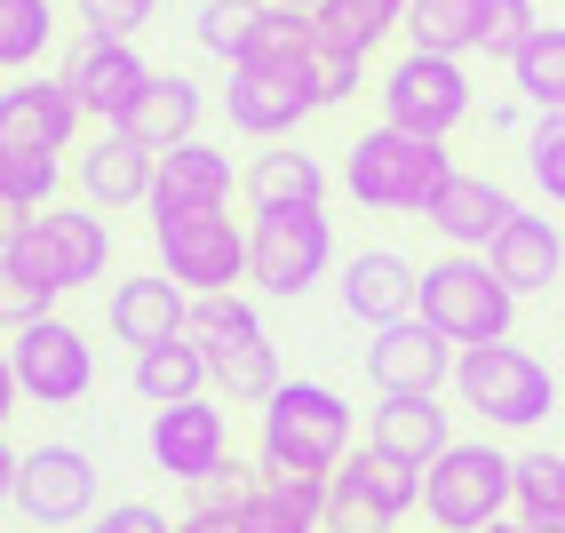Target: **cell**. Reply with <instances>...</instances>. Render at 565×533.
Listing matches in <instances>:
<instances>
[{
  "mask_svg": "<svg viewBox=\"0 0 565 533\" xmlns=\"http://www.w3.org/2000/svg\"><path fill=\"white\" fill-rule=\"evenodd\" d=\"M455 183V151L438 136H414V128H366L343 160V192L366 215H430L438 192Z\"/></svg>",
  "mask_w": 565,
  "mask_h": 533,
  "instance_id": "cell-1",
  "label": "cell"
},
{
  "mask_svg": "<svg viewBox=\"0 0 565 533\" xmlns=\"http://www.w3.org/2000/svg\"><path fill=\"white\" fill-rule=\"evenodd\" d=\"M351 462V406L327 383H279L263 398V454L255 470L279 478H334Z\"/></svg>",
  "mask_w": 565,
  "mask_h": 533,
  "instance_id": "cell-2",
  "label": "cell"
},
{
  "mask_svg": "<svg viewBox=\"0 0 565 533\" xmlns=\"http://www.w3.org/2000/svg\"><path fill=\"white\" fill-rule=\"evenodd\" d=\"M455 398L486 430H542L557 414V374L525 342H478V351L455 359Z\"/></svg>",
  "mask_w": 565,
  "mask_h": 533,
  "instance_id": "cell-3",
  "label": "cell"
},
{
  "mask_svg": "<svg viewBox=\"0 0 565 533\" xmlns=\"http://www.w3.org/2000/svg\"><path fill=\"white\" fill-rule=\"evenodd\" d=\"M423 319L455 342V351H478V342H510L518 327V287L494 271L486 255L446 247L423 263Z\"/></svg>",
  "mask_w": 565,
  "mask_h": 533,
  "instance_id": "cell-4",
  "label": "cell"
},
{
  "mask_svg": "<svg viewBox=\"0 0 565 533\" xmlns=\"http://www.w3.org/2000/svg\"><path fill=\"white\" fill-rule=\"evenodd\" d=\"M518 502V454H502L494 438H455L423 470V518L438 533H486L502 525Z\"/></svg>",
  "mask_w": 565,
  "mask_h": 533,
  "instance_id": "cell-5",
  "label": "cell"
},
{
  "mask_svg": "<svg viewBox=\"0 0 565 533\" xmlns=\"http://www.w3.org/2000/svg\"><path fill=\"white\" fill-rule=\"evenodd\" d=\"M192 342L207 351V383L232 406H263L287 383L279 351H271V334H263L247 295H192Z\"/></svg>",
  "mask_w": 565,
  "mask_h": 533,
  "instance_id": "cell-6",
  "label": "cell"
},
{
  "mask_svg": "<svg viewBox=\"0 0 565 533\" xmlns=\"http://www.w3.org/2000/svg\"><path fill=\"white\" fill-rule=\"evenodd\" d=\"M383 120L391 128H414V136H455L470 111H478V88H470V56H438V49H398L383 64Z\"/></svg>",
  "mask_w": 565,
  "mask_h": 533,
  "instance_id": "cell-7",
  "label": "cell"
},
{
  "mask_svg": "<svg viewBox=\"0 0 565 533\" xmlns=\"http://www.w3.org/2000/svg\"><path fill=\"white\" fill-rule=\"evenodd\" d=\"M334 271V223L327 207H271L247 223V279L271 302H303Z\"/></svg>",
  "mask_w": 565,
  "mask_h": 533,
  "instance_id": "cell-8",
  "label": "cell"
},
{
  "mask_svg": "<svg viewBox=\"0 0 565 533\" xmlns=\"http://www.w3.org/2000/svg\"><path fill=\"white\" fill-rule=\"evenodd\" d=\"M534 24H542L534 0H414V9H406V49L494 56V64H510Z\"/></svg>",
  "mask_w": 565,
  "mask_h": 533,
  "instance_id": "cell-9",
  "label": "cell"
},
{
  "mask_svg": "<svg viewBox=\"0 0 565 533\" xmlns=\"http://www.w3.org/2000/svg\"><path fill=\"white\" fill-rule=\"evenodd\" d=\"M152 239H160V271L183 295H239V279H247V232L232 223V207L152 215Z\"/></svg>",
  "mask_w": 565,
  "mask_h": 533,
  "instance_id": "cell-10",
  "label": "cell"
},
{
  "mask_svg": "<svg viewBox=\"0 0 565 533\" xmlns=\"http://www.w3.org/2000/svg\"><path fill=\"white\" fill-rule=\"evenodd\" d=\"M0 255L24 263L32 279H49L56 295H72V287L104 279V263H111V223H104V207H41Z\"/></svg>",
  "mask_w": 565,
  "mask_h": 533,
  "instance_id": "cell-11",
  "label": "cell"
},
{
  "mask_svg": "<svg viewBox=\"0 0 565 533\" xmlns=\"http://www.w3.org/2000/svg\"><path fill=\"white\" fill-rule=\"evenodd\" d=\"M423 510V470H406V462H391L383 446H359L343 470L327 478V518H334V533H359V525H398V518H414Z\"/></svg>",
  "mask_w": 565,
  "mask_h": 533,
  "instance_id": "cell-12",
  "label": "cell"
},
{
  "mask_svg": "<svg viewBox=\"0 0 565 533\" xmlns=\"http://www.w3.org/2000/svg\"><path fill=\"white\" fill-rule=\"evenodd\" d=\"M455 342H446L423 311L398 319V327H374L366 342V383L383 391V398H438V391H455Z\"/></svg>",
  "mask_w": 565,
  "mask_h": 533,
  "instance_id": "cell-13",
  "label": "cell"
},
{
  "mask_svg": "<svg viewBox=\"0 0 565 533\" xmlns=\"http://www.w3.org/2000/svg\"><path fill=\"white\" fill-rule=\"evenodd\" d=\"M88 510H96V462L72 438H49V446H32L17 462V518L24 525L64 533V525H81Z\"/></svg>",
  "mask_w": 565,
  "mask_h": 533,
  "instance_id": "cell-14",
  "label": "cell"
},
{
  "mask_svg": "<svg viewBox=\"0 0 565 533\" xmlns=\"http://www.w3.org/2000/svg\"><path fill=\"white\" fill-rule=\"evenodd\" d=\"M311 111L319 104H311L303 64H232V81H223V120L255 143H295Z\"/></svg>",
  "mask_w": 565,
  "mask_h": 533,
  "instance_id": "cell-15",
  "label": "cell"
},
{
  "mask_svg": "<svg viewBox=\"0 0 565 533\" xmlns=\"http://www.w3.org/2000/svg\"><path fill=\"white\" fill-rule=\"evenodd\" d=\"M88 111L81 96L64 88V72H17V81H0V151H64L81 143Z\"/></svg>",
  "mask_w": 565,
  "mask_h": 533,
  "instance_id": "cell-16",
  "label": "cell"
},
{
  "mask_svg": "<svg viewBox=\"0 0 565 533\" xmlns=\"http://www.w3.org/2000/svg\"><path fill=\"white\" fill-rule=\"evenodd\" d=\"M9 366H17V383H24L32 406H81L88 383H96V351H88V334L72 327V319L24 327L9 342Z\"/></svg>",
  "mask_w": 565,
  "mask_h": 533,
  "instance_id": "cell-17",
  "label": "cell"
},
{
  "mask_svg": "<svg viewBox=\"0 0 565 533\" xmlns=\"http://www.w3.org/2000/svg\"><path fill=\"white\" fill-rule=\"evenodd\" d=\"M64 88L81 96V111L96 128H128V111L143 104V88H152V64L136 56V41H88L64 56Z\"/></svg>",
  "mask_w": 565,
  "mask_h": 533,
  "instance_id": "cell-18",
  "label": "cell"
},
{
  "mask_svg": "<svg viewBox=\"0 0 565 533\" xmlns=\"http://www.w3.org/2000/svg\"><path fill=\"white\" fill-rule=\"evenodd\" d=\"M152 175H160V151H143L128 128H96V143L72 160V183L81 200L120 215V207H152Z\"/></svg>",
  "mask_w": 565,
  "mask_h": 533,
  "instance_id": "cell-19",
  "label": "cell"
},
{
  "mask_svg": "<svg viewBox=\"0 0 565 533\" xmlns=\"http://www.w3.org/2000/svg\"><path fill=\"white\" fill-rule=\"evenodd\" d=\"M152 462L183 486L215 478L223 462H232V423H223V406L207 398H183V406H160L152 414Z\"/></svg>",
  "mask_w": 565,
  "mask_h": 533,
  "instance_id": "cell-20",
  "label": "cell"
},
{
  "mask_svg": "<svg viewBox=\"0 0 565 533\" xmlns=\"http://www.w3.org/2000/svg\"><path fill=\"white\" fill-rule=\"evenodd\" d=\"M343 311L366 327H398L423 311V263H406L398 247H359L343 263Z\"/></svg>",
  "mask_w": 565,
  "mask_h": 533,
  "instance_id": "cell-21",
  "label": "cell"
},
{
  "mask_svg": "<svg viewBox=\"0 0 565 533\" xmlns=\"http://www.w3.org/2000/svg\"><path fill=\"white\" fill-rule=\"evenodd\" d=\"M239 192V168H232V151H215V143H175L160 151V175H152V215H200V207H232Z\"/></svg>",
  "mask_w": 565,
  "mask_h": 533,
  "instance_id": "cell-22",
  "label": "cell"
},
{
  "mask_svg": "<svg viewBox=\"0 0 565 533\" xmlns=\"http://www.w3.org/2000/svg\"><path fill=\"white\" fill-rule=\"evenodd\" d=\"M510 215H518V192H510V183H494V175H462V168H455V183L438 192V207H430L423 223H430L446 247L486 255V247L502 239V223H510Z\"/></svg>",
  "mask_w": 565,
  "mask_h": 533,
  "instance_id": "cell-23",
  "label": "cell"
},
{
  "mask_svg": "<svg viewBox=\"0 0 565 533\" xmlns=\"http://www.w3.org/2000/svg\"><path fill=\"white\" fill-rule=\"evenodd\" d=\"M104 319H111V334H120L128 351H152V342L192 334V295H183L168 271H143V279H120V287H111Z\"/></svg>",
  "mask_w": 565,
  "mask_h": 533,
  "instance_id": "cell-24",
  "label": "cell"
},
{
  "mask_svg": "<svg viewBox=\"0 0 565 533\" xmlns=\"http://www.w3.org/2000/svg\"><path fill=\"white\" fill-rule=\"evenodd\" d=\"M486 263L518 287V302H525V295H550V287L565 279V232H557V215L518 207V215L502 223V239L486 247Z\"/></svg>",
  "mask_w": 565,
  "mask_h": 533,
  "instance_id": "cell-25",
  "label": "cell"
},
{
  "mask_svg": "<svg viewBox=\"0 0 565 533\" xmlns=\"http://www.w3.org/2000/svg\"><path fill=\"white\" fill-rule=\"evenodd\" d=\"M239 200H247L255 215H271V207H327V168H319V151H303V143L255 151L247 175H239Z\"/></svg>",
  "mask_w": 565,
  "mask_h": 533,
  "instance_id": "cell-26",
  "label": "cell"
},
{
  "mask_svg": "<svg viewBox=\"0 0 565 533\" xmlns=\"http://www.w3.org/2000/svg\"><path fill=\"white\" fill-rule=\"evenodd\" d=\"M366 446H383L391 462H406V470H430L438 454L455 446V423H446L438 398H383V406H374Z\"/></svg>",
  "mask_w": 565,
  "mask_h": 533,
  "instance_id": "cell-27",
  "label": "cell"
},
{
  "mask_svg": "<svg viewBox=\"0 0 565 533\" xmlns=\"http://www.w3.org/2000/svg\"><path fill=\"white\" fill-rule=\"evenodd\" d=\"M200 111H207V96H200L192 72H152L143 104L128 111V136H136L143 151H175V143L200 136Z\"/></svg>",
  "mask_w": 565,
  "mask_h": 533,
  "instance_id": "cell-28",
  "label": "cell"
},
{
  "mask_svg": "<svg viewBox=\"0 0 565 533\" xmlns=\"http://www.w3.org/2000/svg\"><path fill=\"white\" fill-rule=\"evenodd\" d=\"M239 518H247V533H334V518H327V478L255 470V502H247Z\"/></svg>",
  "mask_w": 565,
  "mask_h": 533,
  "instance_id": "cell-29",
  "label": "cell"
},
{
  "mask_svg": "<svg viewBox=\"0 0 565 533\" xmlns=\"http://www.w3.org/2000/svg\"><path fill=\"white\" fill-rule=\"evenodd\" d=\"M128 383H136V398H143V406H183V398H207V351H200L192 334L152 342V351H136Z\"/></svg>",
  "mask_w": 565,
  "mask_h": 533,
  "instance_id": "cell-30",
  "label": "cell"
},
{
  "mask_svg": "<svg viewBox=\"0 0 565 533\" xmlns=\"http://www.w3.org/2000/svg\"><path fill=\"white\" fill-rule=\"evenodd\" d=\"M510 96L525 111H565V24H534L510 56Z\"/></svg>",
  "mask_w": 565,
  "mask_h": 533,
  "instance_id": "cell-31",
  "label": "cell"
},
{
  "mask_svg": "<svg viewBox=\"0 0 565 533\" xmlns=\"http://www.w3.org/2000/svg\"><path fill=\"white\" fill-rule=\"evenodd\" d=\"M406 9H414V0H327V9H319V41L374 56L391 32H406Z\"/></svg>",
  "mask_w": 565,
  "mask_h": 533,
  "instance_id": "cell-32",
  "label": "cell"
},
{
  "mask_svg": "<svg viewBox=\"0 0 565 533\" xmlns=\"http://www.w3.org/2000/svg\"><path fill=\"white\" fill-rule=\"evenodd\" d=\"M56 0H0V72H41V56L56 49Z\"/></svg>",
  "mask_w": 565,
  "mask_h": 533,
  "instance_id": "cell-33",
  "label": "cell"
},
{
  "mask_svg": "<svg viewBox=\"0 0 565 533\" xmlns=\"http://www.w3.org/2000/svg\"><path fill=\"white\" fill-rule=\"evenodd\" d=\"M510 518H525L534 533H565V454L534 446V454H518V502Z\"/></svg>",
  "mask_w": 565,
  "mask_h": 533,
  "instance_id": "cell-34",
  "label": "cell"
},
{
  "mask_svg": "<svg viewBox=\"0 0 565 533\" xmlns=\"http://www.w3.org/2000/svg\"><path fill=\"white\" fill-rule=\"evenodd\" d=\"M311 49H319V17H311V9H287V0H263L255 41H247V64H303Z\"/></svg>",
  "mask_w": 565,
  "mask_h": 533,
  "instance_id": "cell-35",
  "label": "cell"
},
{
  "mask_svg": "<svg viewBox=\"0 0 565 533\" xmlns=\"http://www.w3.org/2000/svg\"><path fill=\"white\" fill-rule=\"evenodd\" d=\"M56 192H64V160L56 151H0V207L41 215V207H56Z\"/></svg>",
  "mask_w": 565,
  "mask_h": 533,
  "instance_id": "cell-36",
  "label": "cell"
},
{
  "mask_svg": "<svg viewBox=\"0 0 565 533\" xmlns=\"http://www.w3.org/2000/svg\"><path fill=\"white\" fill-rule=\"evenodd\" d=\"M255 17H263V0H200V17H192V41L232 72L247 64V41H255Z\"/></svg>",
  "mask_w": 565,
  "mask_h": 533,
  "instance_id": "cell-37",
  "label": "cell"
},
{
  "mask_svg": "<svg viewBox=\"0 0 565 533\" xmlns=\"http://www.w3.org/2000/svg\"><path fill=\"white\" fill-rule=\"evenodd\" d=\"M525 183L565 207V111H534V128H525Z\"/></svg>",
  "mask_w": 565,
  "mask_h": 533,
  "instance_id": "cell-38",
  "label": "cell"
},
{
  "mask_svg": "<svg viewBox=\"0 0 565 533\" xmlns=\"http://www.w3.org/2000/svg\"><path fill=\"white\" fill-rule=\"evenodd\" d=\"M303 81H311V104H319V111H334V104H351V96L366 88V56H359V49L319 41V49L303 56Z\"/></svg>",
  "mask_w": 565,
  "mask_h": 533,
  "instance_id": "cell-39",
  "label": "cell"
},
{
  "mask_svg": "<svg viewBox=\"0 0 565 533\" xmlns=\"http://www.w3.org/2000/svg\"><path fill=\"white\" fill-rule=\"evenodd\" d=\"M41 319H56V287H49V279H32L24 263L0 255V327L24 334V327H41Z\"/></svg>",
  "mask_w": 565,
  "mask_h": 533,
  "instance_id": "cell-40",
  "label": "cell"
},
{
  "mask_svg": "<svg viewBox=\"0 0 565 533\" xmlns=\"http://www.w3.org/2000/svg\"><path fill=\"white\" fill-rule=\"evenodd\" d=\"M160 0H72V17H81L88 41H136L143 24H152Z\"/></svg>",
  "mask_w": 565,
  "mask_h": 533,
  "instance_id": "cell-41",
  "label": "cell"
},
{
  "mask_svg": "<svg viewBox=\"0 0 565 533\" xmlns=\"http://www.w3.org/2000/svg\"><path fill=\"white\" fill-rule=\"evenodd\" d=\"M192 493H200L192 510H232V518H239V510L255 502V470H239V462H223V470H215V478H200Z\"/></svg>",
  "mask_w": 565,
  "mask_h": 533,
  "instance_id": "cell-42",
  "label": "cell"
},
{
  "mask_svg": "<svg viewBox=\"0 0 565 533\" xmlns=\"http://www.w3.org/2000/svg\"><path fill=\"white\" fill-rule=\"evenodd\" d=\"M88 533H175V525H168L152 502H111V510H104Z\"/></svg>",
  "mask_w": 565,
  "mask_h": 533,
  "instance_id": "cell-43",
  "label": "cell"
},
{
  "mask_svg": "<svg viewBox=\"0 0 565 533\" xmlns=\"http://www.w3.org/2000/svg\"><path fill=\"white\" fill-rule=\"evenodd\" d=\"M175 533H247V518H232V510H183Z\"/></svg>",
  "mask_w": 565,
  "mask_h": 533,
  "instance_id": "cell-44",
  "label": "cell"
},
{
  "mask_svg": "<svg viewBox=\"0 0 565 533\" xmlns=\"http://www.w3.org/2000/svg\"><path fill=\"white\" fill-rule=\"evenodd\" d=\"M24 406V383H17V366H9V351H0V430H9V414Z\"/></svg>",
  "mask_w": 565,
  "mask_h": 533,
  "instance_id": "cell-45",
  "label": "cell"
},
{
  "mask_svg": "<svg viewBox=\"0 0 565 533\" xmlns=\"http://www.w3.org/2000/svg\"><path fill=\"white\" fill-rule=\"evenodd\" d=\"M17 462H24V454H9V438H0V510L17 502Z\"/></svg>",
  "mask_w": 565,
  "mask_h": 533,
  "instance_id": "cell-46",
  "label": "cell"
},
{
  "mask_svg": "<svg viewBox=\"0 0 565 533\" xmlns=\"http://www.w3.org/2000/svg\"><path fill=\"white\" fill-rule=\"evenodd\" d=\"M486 533H534V525H525V518H502V525H486Z\"/></svg>",
  "mask_w": 565,
  "mask_h": 533,
  "instance_id": "cell-47",
  "label": "cell"
},
{
  "mask_svg": "<svg viewBox=\"0 0 565 533\" xmlns=\"http://www.w3.org/2000/svg\"><path fill=\"white\" fill-rule=\"evenodd\" d=\"M359 533H383V525H359Z\"/></svg>",
  "mask_w": 565,
  "mask_h": 533,
  "instance_id": "cell-48",
  "label": "cell"
}]
</instances>
